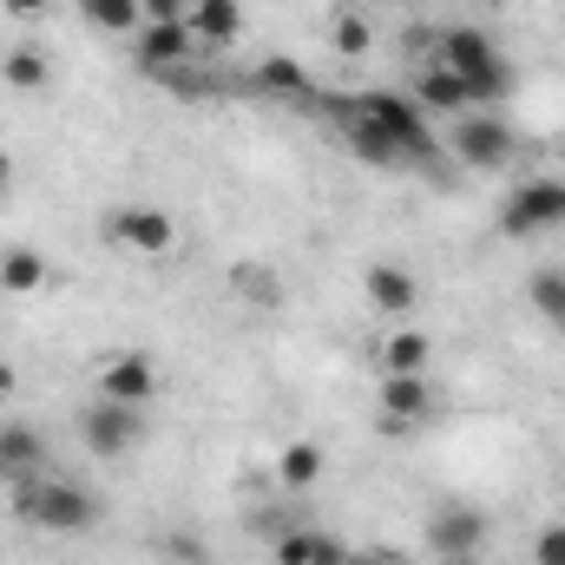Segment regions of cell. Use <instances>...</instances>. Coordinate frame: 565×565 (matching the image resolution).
Listing matches in <instances>:
<instances>
[{"mask_svg":"<svg viewBox=\"0 0 565 565\" xmlns=\"http://www.w3.org/2000/svg\"><path fill=\"white\" fill-rule=\"evenodd\" d=\"M329 126L375 171H422V164L440 158V132H434V119L408 93H349V99H329Z\"/></svg>","mask_w":565,"mask_h":565,"instance_id":"6da1fadb","label":"cell"},{"mask_svg":"<svg viewBox=\"0 0 565 565\" xmlns=\"http://www.w3.org/2000/svg\"><path fill=\"white\" fill-rule=\"evenodd\" d=\"M434 60L467 86V106H500L513 93V60L480 33V26H447L434 40Z\"/></svg>","mask_w":565,"mask_h":565,"instance_id":"7a4b0ae2","label":"cell"},{"mask_svg":"<svg viewBox=\"0 0 565 565\" xmlns=\"http://www.w3.org/2000/svg\"><path fill=\"white\" fill-rule=\"evenodd\" d=\"M13 513L40 533H86L99 520V500L73 480H26V487H13Z\"/></svg>","mask_w":565,"mask_h":565,"instance_id":"3957f363","label":"cell"},{"mask_svg":"<svg viewBox=\"0 0 565 565\" xmlns=\"http://www.w3.org/2000/svg\"><path fill=\"white\" fill-rule=\"evenodd\" d=\"M559 224H565V178H520L500 204V237H513V244H533Z\"/></svg>","mask_w":565,"mask_h":565,"instance_id":"277c9868","label":"cell"},{"mask_svg":"<svg viewBox=\"0 0 565 565\" xmlns=\"http://www.w3.org/2000/svg\"><path fill=\"white\" fill-rule=\"evenodd\" d=\"M106 244L139 250V257H164L178 244V224L158 204H119V211H106Z\"/></svg>","mask_w":565,"mask_h":565,"instance_id":"5b68a950","label":"cell"},{"mask_svg":"<svg viewBox=\"0 0 565 565\" xmlns=\"http://www.w3.org/2000/svg\"><path fill=\"white\" fill-rule=\"evenodd\" d=\"M454 158L467 164V171H507L513 164V126H500L493 113H460V126H454Z\"/></svg>","mask_w":565,"mask_h":565,"instance_id":"8992f818","label":"cell"},{"mask_svg":"<svg viewBox=\"0 0 565 565\" xmlns=\"http://www.w3.org/2000/svg\"><path fill=\"white\" fill-rule=\"evenodd\" d=\"M79 440H86L99 460H119V454H132L145 440V422H139V408H126V402H93V408L79 415Z\"/></svg>","mask_w":565,"mask_h":565,"instance_id":"52a82bcc","label":"cell"},{"mask_svg":"<svg viewBox=\"0 0 565 565\" xmlns=\"http://www.w3.org/2000/svg\"><path fill=\"white\" fill-rule=\"evenodd\" d=\"M487 513L480 507H440L434 520H427V546H434V559H473L480 546H487Z\"/></svg>","mask_w":565,"mask_h":565,"instance_id":"ba28073f","label":"cell"},{"mask_svg":"<svg viewBox=\"0 0 565 565\" xmlns=\"http://www.w3.org/2000/svg\"><path fill=\"white\" fill-rule=\"evenodd\" d=\"M434 402L440 395H434L427 375H382V415L375 422H382V434H408L415 422L434 415Z\"/></svg>","mask_w":565,"mask_h":565,"instance_id":"9c48e42d","label":"cell"},{"mask_svg":"<svg viewBox=\"0 0 565 565\" xmlns=\"http://www.w3.org/2000/svg\"><path fill=\"white\" fill-rule=\"evenodd\" d=\"M191 46H198V33H191V20H145L139 26V66L158 79V73H178V66H191Z\"/></svg>","mask_w":565,"mask_h":565,"instance_id":"30bf717a","label":"cell"},{"mask_svg":"<svg viewBox=\"0 0 565 565\" xmlns=\"http://www.w3.org/2000/svg\"><path fill=\"white\" fill-rule=\"evenodd\" d=\"M158 395V369L151 355H113L99 369V402H126V408H145Z\"/></svg>","mask_w":565,"mask_h":565,"instance_id":"8fae6325","label":"cell"},{"mask_svg":"<svg viewBox=\"0 0 565 565\" xmlns=\"http://www.w3.org/2000/svg\"><path fill=\"white\" fill-rule=\"evenodd\" d=\"M40 467H46V440L26 422H0V480L26 487V480H40Z\"/></svg>","mask_w":565,"mask_h":565,"instance_id":"7c38bea8","label":"cell"},{"mask_svg":"<svg viewBox=\"0 0 565 565\" xmlns=\"http://www.w3.org/2000/svg\"><path fill=\"white\" fill-rule=\"evenodd\" d=\"M415 106H422L427 119H460V113H473L467 106V86L440 66V60H427V66H415V93H408Z\"/></svg>","mask_w":565,"mask_h":565,"instance_id":"4fadbf2b","label":"cell"},{"mask_svg":"<svg viewBox=\"0 0 565 565\" xmlns=\"http://www.w3.org/2000/svg\"><path fill=\"white\" fill-rule=\"evenodd\" d=\"M362 282H369V302H375L382 316H408V309H415V296H422V289H415V277H408L402 264H369V270H362Z\"/></svg>","mask_w":565,"mask_h":565,"instance_id":"5bb4252c","label":"cell"},{"mask_svg":"<svg viewBox=\"0 0 565 565\" xmlns=\"http://www.w3.org/2000/svg\"><path fill=\"white\" fill-rule=\"evenodd\" d=\"M191 33L204 46H231L244 33V7L237 0H191Z\"/></svg>","mask_w":565,"mask_h":565,"instance_id":"9a60e30c","label":"cell"},{"mask_svg":"<svg viewBox=\"0 0 565 565\" xmlns=\"http://www.w3.org/2000/svg\"><path fill=\"white\" fill-rule=\"evenodd\" d=\"M427 355H434V342L422 329H395L382 342V375H427Z\"/></svg>","mask_w":565,"mask_h":565,"instance_id":"2e32d148","label":"cell"},{"mask_svg":"<svg viewBox=\"0 0 565 565\" xmlns=\"http://www.w3.org/2000/svg\"><path fill=\"white\" fill-rule=\"evenodd\" d=\"M257 86H264V93H277V99H302V106H309V99H316V86H309V73H302V60H264V66H257Z\"/></svg>","mask_w":565,"mask_h":565,"instance_id":"e0dca14e","label":"cell"},{"mask_svg":"<svg viewBox=\"0 0 565 565\" xmlns=\"http://www.w3.org/2000/svg\"><path fill=\"white\" fill-rule=\"evenodd\" d=\"M46 277H53V270H46L40 250H7V257H0V289H7V296H33V289H46Z\"/></svg>","mask_w":565,"mask_h":565,"instance_id":"ac0fdd59","label":"cell"},{"mask_svg":"<svg viewBox=\"0 0 565 565\" xmlns=\"http://www.w3.org/2000/svg\"><path fill=\"white\" fill-rule=\"evenodd\" d=\"M79 20H86V26H99V33H139L145 7H139V0H79Z\"/></svg>","mask_w":565,"mask_h":565,"instance_id":"d6986e66","label":"cell"},{"mask_svg":"<svg viewBox=\"0 0 565 565\" xmlns=\"http://www.w3.org/2000/svg\"><path fill=\"white\" fill-rule=\"evenodd\" d=\"M46 73H53V66H46V53H40V46H7V60H0V79H7L13 93H40V86H46Z\"/></svg>","mask_w":565,"mask_h":565,"instance_id":"ffe728a7","label":"cell"},{"mask_svg":"<svg viewBox=\"0 0 565 565\" xmlns=\"http://www.w3.org/2000/svg\"><path fill=\"white\" fill-rule=\"evenodd\" d=\"M526 302H533V316H546L553 329H565V270H533Z\"/></svg>","mask_w":565,"mask_h":565,"instance_id":"44dd1931","label":"cell"},{"mask_svg":"<svg viewBox=\"0 0 565 565\" xmlns=\"http://www.w3.org/2000/svg\"><path fill=\"white\" fill-rule=\"evenodd\" d=\"M316 473H322V447L316 440H289L277 460V480L282 487H316Z\"/></svg>","mask_w":565,"mask_h":565,"instance_id":"7402d4cb","label":"cell"},{"mask_svg":"<svg viewBox=\"0 0 565 565\" xmlns=\"http://www.w3.org/2000/svg\"><path fill=\"white\" fill-rule=\"evenodd\" d=\"M369 40H375V33H369V20H362V13H335L329 46H335L342 60H362V53H369Z\"/></svg>","mask_w":565,"mask_h":565,"instance_id":"603a6c76","label":"cell"},{"mask_svg":"<svg viewBox=\"0 0 565 565\" xmlns=\"http://www.w3.org/2000/svg\"><path fill=\"white\" fill-rule=\"evenodd\" d=\"M309 553H316V533H277V546H270V559L277 565H309Z\"/></svg>","mask_w":565,"mask_h":565,"instance_id":"cb8c5ba5","label":"cell"},{"mask_svg":"<svg viewBox=\"0 0 565 565\" xmlns=\"http://www.w3.org/2000/svg\"><path fill=\"white\" fill-rule=\"evenodd\" d=\"M533 559H540V565H565V526H540Z\"/></svg>","mask_w":565,"mask_h":565,"instance_id":"d4e9b609","label":"cell"},{"mask_svg":"<svg viewBox=\"0 0 565 565\" xmlns=\"http://www.w3.org/2000/svg\"><path fill=\"white\" fill-rule=\"evenodd\" d=\"M309 565H349V546H342V540H329V533H316V553H309Z\"/></svg>","mask_w":565,"mask_h":565,"instance_id":"484cf974","label":"cell"},{"mask_svg":"<svg viewBox=\"0 0 565 565\" xmlns=\"http://www.w3.org/2000/svg\"><path fill=\"white\" fill-rule=\"evenodd\" d=\"M145 20H191V0H139Z\"/></svg>","mask_w":565,"mask_h":565,"instance_id":"4316f807","label":"cell"},{"mask_svg":"<svg viewBox=\"0 0 565 565\" xmlns=\"http://www.w3.org/2000/svg\"><path fill=\"white\" fill-rule=\"evenodd\" d=\"M0 7H7L13 20H33V13H46V0H0Z\"/></svg>","mask_w":565,"mask_h":565,"instance_id":"83f0119b","label":"cell"},{"mask_svg":"<svg viewBox=\"0 0 565 565\" xmlns=\"http://www.w3.org/2000/svg\"><path fill=\"white\" fill-rule=\"evenodd\" d=\"M13 388H20V369H13V362H7V355H0V402H7V395H13Z\"/></svg>","mask_w":565,"mask_h":565,"instance_id":"f1b7e54d","label":"cell"},{"mask_svg":"<svg viewBox=\"0 0 565 565\" xmlns=\"http://www.w3.org/2000/svg\"><path fill=\"white\" fill-rule=\"evenodd\" d=\"M349 565H402L395 553H362V559H349Z\"/></svg>","mask_w":565,"mask_h":565,"instance_id":"f546056e","label":"cell"},{"mask_svg":"<svg viewBox=\"0 0 565 565\" xmlns=\"http://www.w3.org/2000/svg\"><path fill=\"white\" fill-rule=\"evenodd\" d=\"M7 184H13V158L0 151V191H7Z\"/></svg>","mask_w":565,"mask_h":565,"instance_id":"4dcf8cb0","label":"cell"},{"mask_svg":"<svg viewBox=\"0 0 565 565\" xmlns=\"http://www.w3.org/2000/svg\"><path fill=\"white\" fill-rule=\"evenodd\" d=\"M198 565H204V559H198Z\"/></svg>","mask_w":565,"mask_h":565,"instance_id":"1f68e13d","label":"cell"}]
</instances>
